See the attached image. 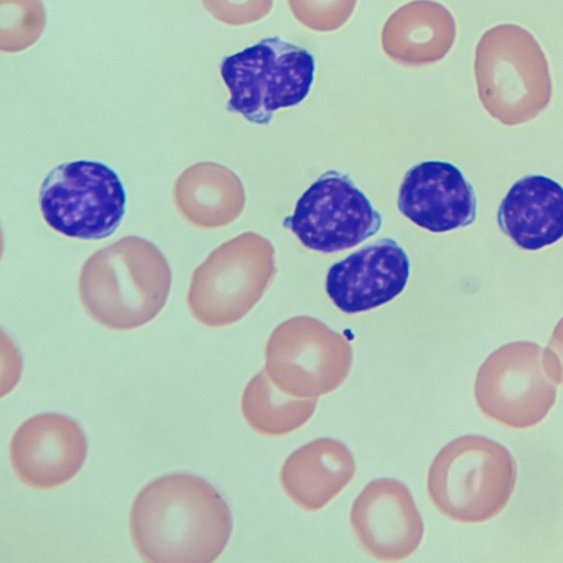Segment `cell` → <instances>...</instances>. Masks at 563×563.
<instances>
[{
	"instance_id": "1",
	"label": "cell",
	"mask_w": 563,
	"mask_h": 563,
	"mask_svg": "<svg viewBox=\"0 0 563 563\" xmlns=\"http://www.w3.org/2000/svg\"><path fill=\"white\" fill-rule=\"evenodd\" d=\"M220 493L192 474H168L145 485L130 511L132 542L147 563H211L232 532Z\"/></svg>"
},
{
	"instance_id": "2",
	"label": "cell",
	"mask_w": 563,
	"mask_h": 563,
	"mask_svg": "<svg viewBox=\"0 0 563 563\" xmlns=\"http://www.w3.org/2000/svg\"><path fill=\"white\" fill-rule=\"evenodd\" d=\"M172 271L151 241L128 235L103 246L82 264L78 292L88 316L112 330H132L164 308Z\"/></svg>"
},
{
	"instance_id": "3",
	"label": "cell",
	"mask_w": 563,
	"mask_h": 563,
	"mask_svg": "<svg viewBox=\"0 0 563 563\" xmlns=\"http://www.w3.org/2000/svg\"><path fill=\"white\" fill-rule=\"evenodd\" d=\"M516 478V462L503 444L481 435H463L435 455L428 473V493L448 518L482 522L504 509Z\"/></svg>"
},
{
	"instance_id": "4",
	"label": "cell",
	"mask_w": 563,
	"mask_h": 563,
	"mask_svg": "<svg viewBox=\"0 0 563 563\" xmlns=\"http://www.w3.org/2000/svg\"><path fill=\"white\" fill-rule=\"evenodd\" d=\"M474 74L482 103L505 123L533 118L551 97L547 57L534 36L517 24H499L482 35Z\"/></svg>"
},
{
	"instance_id": "5",
	"label": "cell",
	"mask_w": 563,
	"mask_h": 563,
	"mask_svg": "<svg viewBox=\"0 0 563 563\" xmlns=\"http://www.w3.org/2000/svg\"><path fill=\"white\" fill-rule=\"evenodd\" d=\"M314 70V57L307 48L279 36L265 37L222 59L220 74L230 92L227 109L267 125L275 111L307 98Z\"/></svg>"
},
{
	"instance_id": "6",
	"label": "cell",
	"mask_w": 563,
	"mask_h": 563,
	"mask_svg": "<svg viewBox=\"0 0 563 563\" xmlns=\"http://www.w3.org/2000/svg\"><path fill=\"white\" fill-rule=\"evenodd\" d=\"M274 272V250L255 232L217 246L191 275L187 305L207 327L242 319L261 299Z\"/></svg>"
},
{
	"instance_id": "7",
	"label": "cell",
	"mask_w": 563,
	"mask_h": 563,
	"mask_svg": "<svg viewBox=\"0 0 563 563\" xmlns=\"http://www.w3.org/2000/svg\"><path fill=\"white\" fill-rule=\"evenodd\" d=\"M126 192L118 173L92 159L53 167L38 188V208L55 232L78 240H102L120 227Z\"/></svg>"
},
{
	"instance_id": "8",
	"label": "cell",
	"mask_w": 563,
	"mask_h": 563,
	"mask_svg": "<svg viewBox=\"0 0 563 563\" xmlns=\"http://www.w3.org/2000/svg\"><path fill=\"white\" fill-rule=\"evenodd\" d=\"M265 368L282 391L318 398L335 390L347 377L353 350L350 342L323 322L295 317L280 323L265 347Z\"/></svg>"
},
{
	"instance_id": "9",
	"label": "cell",
	"mask_w": 563,
	"mask_h": 563,
	"mask_svg": "<svg viewBox=\"0 0 563 563\" xmlns=\"http://www.w3.org/2000/svg\"><path fill=\"white\" fill-rule=\"evenodd\" d=\"M475 399L487 417L508 427L525 429L540 422L556 399L541 346L522 341L494 351L477 372Z\"/></svg>"
},
{
	"instance_id": "10",
	"label": "cell",
	"mask_w": 563,
	"mask_h": 563,
	"mask_svg": "<svg viewBox=\"0 0 563 563\" xmlns=\"http://www.w3.org/2000/svg\"><path fill=\"white\" fill-rule=\"evenodd\" d=\"M382 223L380 212L349 175L327 170L300 196L284 227L306 247L335 253L375 235Z\"/></svg>"
},
{
	"instance_id": "11",
	"label": "cell",
	"mask_w": 563,
	"mask_h": 563,
	"mask_svg": "<svg viewBox=\"0 0 563 563\" xmlns=\"http://www.w3.org/2000/svg\"><path fill=\"white\" fill-rule=\"evenodd\" d=\"M358 545L378 561H400L420 545L424 525L409 488L393 478L369 482L351 508Z\"/></svg>"
},
{
	"instance_id": "12",
	"label": "cell",
	"mask_w": 563,
	"mask_h": 563,
	"mask_svg": "<svg viewBox=\"0 0 563 563\" xmlns=\"http://www.w3.org/2000/svg\"><path fill=\"white\" fill-rule=\"evenodd\" d=\"M86 437L73 419L41 413L24 421L10 443L12 467L22 483L47 489L65 484L81 468Z\"/></svg>"
},
{
	"instance_id": "13",
	"label": "cell",
	"mask_w": 563,
	"mask_h": 563,
	"mask_svg": "<svg viewBox=\"0 0 563 563\" xmlns=\"http://www.w3.org/2000/svg\"><path fill=\"white\" fill-rule=\"evenodd\" d=\"M409 275L406 251L396 240L384 238L334 263L327 273L325 290L341 311L364 312L400 295Z\"/></svg>"
},
{
	"instance_id": "14",
	"label": "cell",
	"mask_w": 563,
	"mask_h": 563,
	"mask_svg": "<svg viewBox=\"0 0 563 563\" xmlns=\"http://www.w3.org/2000/svg\"><path fill=\"white\" fill-rule=\"evenodd\" d=\"M397 203L404 217L433 233L468 227L477 213L473 186L455 165L443 161H423L410 167Z\"/></svg>"
},
{
	"instance_id": "15",
	"label": "cell",
	"mask_w": 563,
	"mask_h": 563,
	"mask_svg": "<svg viewBox=\"0 0 563 563\" xmlns=\"http://www.w3.org/2000/svg\"><path fill=\"white\" fill-rule=\"evenodd\" d=\"M497 222L522 250L556 243L563 238V186L544 175L518 179L499 205Z\"/></svg>"
},
{
	"instance_id": "16",
	"label": "cell",
	"mask_w": 563,
	"mask_h": 563,
	"mask_svg": "<svg viewBox=\"0 0 563 563\" xmlns=\"http://www.w3.org/2000/svg\"><path fill=\"white\" fill-rule=\"evenodd\" d=\"M354 473L355 461L347 446L334 439L320 438L286 459L280 484L297 506L317 511L350 484Z\"/></svg>"
},
{
	"instance_id": "17",
	"label": "cell",
	"mask_w": 563,
	"mask_h": 563,
	"mask_svg": "<svg viewBox=\"0 0 563 563\" xmlns=\"http://www.w3.org/2000/svg\"><path fill=\"white\" fill-rule=\"evenodd\" d=\"M451 12L432 0H415L397 9L382 31V46L394 60L426 65L442 59L455 40Z\"/></svg>"
},
{
	"instance_id": "18",
	"label": "cell",
	"mask_w": 563,
	"mask_h": 563,
	"mask_svg": "<svg viewBox=\"0 0 563 563\" xmlns=\"http://www.w3.org/2000/svg\"><path fill=\"white\" fill-rule=\"evenodd\" d=\"M173 200L189 224L213 230L230 224L242 213L245 192L231 169L214 162H199L178 176Z\"/></svg>"
},
{
	"instance_id": "19",
	"label": "cell",
	"mask_w": 563,
	"mask_h": 563,
	"mask_svg": "<svg viewBox=\"0 0 563 563\" xmlns=\"http://www.w3.org/2000/svg\"><path fill=\"white\" fill-rule=\"evenodd\" d=\"M318 398H299L277 388L266 368L245 386L241 409L247 424L265 437H284L302 427L313 415Z\"/></svg>"
},
{
	"instance_id": "20",
	"label": "cell",
	"mask_w": 563,
	"mask_h": 563,
	"mask_svg": "<svg viewBox=\"0 0 563 563\" xmlns=\"http://www.w3.org/2000/svg\"><path fill=\"white\" fill-rule=\"evenodd\" d=\"M41 0H0V49L16 53L32 46L45 26Z\"/></svg>"
},
{
	"instance_id": "21",
	"label": "cell",
	"mask_w": 563,
	"mask_h": 563,
	"mask_svg": "<svg viewBox=\"0 0 563 563\" xmlns=\"http://www.w3.org/2000/svg\"><path fill=\"white\" fill-rule=\"evenodd\" d=\"M298 21L316 31H333L352 14L356 0H288Z\"/></svg>"
},
{
	"instance_id": "22",
	"label": "cell",
	"mask_w": 563,
	"mask_h": 563,
	"mask_svg": "<svg viewBox=\"0 0 563 563\" xmlns=\"http://www.w3.org/2000/svg\"><path fill=\"white\" fill-rule=\"evenodd\" d=\"M207 11L217 20L230 25H243L264 18L273 0H202Z\"/></svg>"
},
{
	"instance_id": "23",
	"label": "cell",
	"mask_w": 563,
	"mask_h": 563,
	"mask_svg": "<svg viewBox=\"0 0 563 563\" xmlns=\"http://www.w3.org/2000/svg\"><path fill=\"white\" fill-rule=\"evenodd\" d=\"M542 363L555 384H563V319L555 328L549 345L542 352Z\"/></svg>"
}]
</instances>
